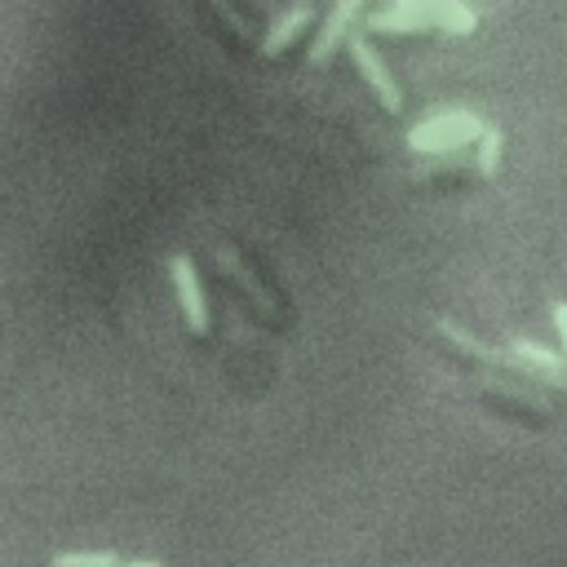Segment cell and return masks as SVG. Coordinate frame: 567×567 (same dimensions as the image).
<instances>
[{
	"label": "cell",
	"instance_id": "ba28073f",
	"mask_svg": "<svg viewBox=\"0 0 567 567\" xmlns=\"http://www.w3.org/2000/svg\"><path fill=\"white\" fill-rule=\"evenodd\" d=\"M49 567H120V554H111V549H66V554H53Z\"/></svg>",
	"mask_w": 567,
	"mask_h": 567
},
{
	"label": "cell",
	"instance_id": "9c48e42d",
	"mask_svg": "<svg viewBox=\"0 0 567 567\" xmlns=\"http://www.w3.org/2000/svg\"><path fill=\"white\" fill-rule=\"evenodd\" d=\"M496 168H501V128L487 124V133L478 137V173L496 177Z\"/></svg>",
	"mask_w": 567,
	"mask_h": 567
},
{
	"label": "cell",
	"instance_id": "6da1fadb",
	"mask_svg": "<svg viewBox=\"0 0 567 567\" xmlns=\"http://www.w3.org/2000/svg\"><path fill=\"white\" fill-rule=\"evenodd\" d=\"M372 31H421V27H443L452 35H465L478 27V13L456 4V0H443V4H421V0H399V4H385L377 13H368Z\"/></svg>",
	"mask_w": 567,
	"mask_h": 567
},
{
	"label": "cell",
	"instance_id": "5b68a950",
	"mask_svg": "<svg viewBox=\"0 0 567 567\" xmlns=\"http://www.w3.org/2000/svg\"><path fill=\"white\" fill-rule=\"evenodd\" d=\"M359 18V4L354 0H346V4H337L332 13H328V22H323V31H319V40L310 44V62H323L346 35H350V22Z\"/></svg>",
	"mask_w": 567,
	"mask_h": 567
},
{
	"label": "cell",
	"instance_id": "52a82bcc",
	"mask_svg": "<svg viewBox=\"0 0 567 567\" xmlns=\"http://www.w3.org/2000/svg\"><path fill=\"white\" fill-rule=\"evenodd\" d=\"M509 354H514V363H527V368L549 372V377H558V372H563V363H567V359H558V354H549L545 346H532V341H514V346H509Z\"/></svg>",
	"mask_w": 567,
	"mask_h": 567
},
{
	"label": "cell",
	"instance_id": "277c9868",
	"mask_svg": "<svg viewBox=\"0 0 567 567\" xmlns=\"http://www.w3.org/2000/svg\"><path fill=\"white\" fill-rule=\"evenodd\" d=\"M350 53H354V66L363 71V80H368V84L377 89L381 106L399 115V111H403V93H399V84L390 80V71H385V62L377 58V49H372V44H368L363 35H354V40H350Z\"/></svg>",
	"mask_w": 567,
	"mask_h": 567
},
{
	"label": "cell",
	"instance_id": "7a4b0ae2",
	"mask_svg": "<svg viewBox=\"0 0 567 567\" xmlns=\"http://www.w3.org/2000/svg\"><path fill=\"white\" fill-rule=\"evenodd\" d=\"M483 133H487V124H483L478 115H470V111H447V115L421 120V124L408 133V146H416V151H452V146L474 142V137H483Z\"/></svg>",
	"mask_w": 567,
	"mask_h": 567
},
{
	"label": "cell",
	"instance_id": "8fae6325",
	"mask_svg": "<svg viewBox=\"0 0 567 567\" xmlns=\"http://www.w3.org/2000/svg\"><path fill=\"white\" fill-rule=\"evenodd\" d=\"M120 567H164V563H155V558H137V563H120Z\"/></svg>",
	"mask_w": 567,
	"mask_h": 567
},
{
	"label": "cell",
	"instance_id": "3957f363",
	"mask_svg": "<svg viewBox=\"0 0 567 567\" xmlns=\"http://www.w3.org/2000/svg\"><path fill=\"white\" fill-rule=\"evenodd\" d=\"M168 279H173V288H177L186 328H190V332H204V328H208V306H204V288H199L195 261H190L186 252H173V257H168Z\"/></svg>",
	"mask_w": 567,
	"mask_h": 567
},
{
	"label": "cell",
	"instance_id": "8992f818",
	"mask_svg": "<svg viewBox=\"0 0 567 567\" xmlns=\"http://www.w3.org/2000/svg\"><path fill=\"white\" fill-rule=\"evenodd\" d=\"M310 22H315V9H310V4H301V9H288V13H284L275 27H270V35H266V44H261V49H266V58L284 53V49H288V44H292V40H297V35H301Z\"/></svg>",
	"mask_w": 567,
	"mask_h": 567
},
{
	"label": "cell",
	"instance_id": "30bf717a",
	"mask_svg": "<svg viewBox=\"0 0 567 567\" xmlns=\"http://www.w3.org/2000/svg\"><path fill=\"white\" fill-rule=\"evenodd\" d=\"M554 323H558V337H563V359H567V301H554Z\"/></svg>",
	"mask_w": 567,
	"mask_h": 567
}]
</instances>
